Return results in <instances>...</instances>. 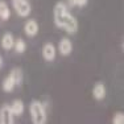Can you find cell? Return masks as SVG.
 Instances as JSON below:
<instances>
[{
    "label": "cell",
    "instance_id": "6da1fadb",
    "mask_svg": "<svg viewBox=\"0 0 124 124\" xmlns=\"http://www.w3.org/2000/svg\"><path fill=\"white\" fill-rule=\"evenodd\" d=\"M53 19H54V24L58 28H62L67 32L69 34H74L78 32L79 24L77 19L69 12L66 4L62 1H58L54 5L53 9Z\"/></svg>",
    "mask_w": 124,
    "mask_h": 124
},
{
    "label": "cell",
    "instance_id": "e0dca14e",
    "mask_svg": "<svg viewBox=\"0 0 124 124\" xmlns=\"http://www.w3.org/2000/svg\"><path fill=\"white\" fill-rule=\"evenodd\" d=\"M3 66V58H1V55H0V67Z\"/></svg>",
    "mask_w": 124,
    "mask_h": 124
},
{
    "label": "cell",
    "instance_id": "4fadbf2b",
    "mask_svg": "<svg viewBox=\"0 0 124 124\" xmlns=\"http://www.w3.org/2000/svg\"><path fill=\"white\" fill-rule=\"evenodd\" d=\"M3 90L5 91V93H11V91H13V88H15V86H16V85H15V82H13V79L11 78L9 75L7 77V78L4 79V81H3Z\"/></svg>",
    "mask_w": 124,
    "mask_h": 124
},
{
    "label": "cell",
    "instance_id": "2e32d148",
    "mask_svg": "<svg viewBox=\"0 0 124 124\" xmlns=\"http://www.w3.org/2000/svg\"><path fill=\"white\" fill-rule=\"evenodd\" d=\"M74 1V5L77 7H85L87 4V0H73Z\"/></svg>",
    "mask_w": 124,
    "mask_h": 124
},
{
    "label": "cell",
    "instance_id": "8992f818",
    "mask_svg": "<svg viewBox=\"0 0 124 124\" xmlns=\"http://www.w3.org/2000/svg\"><path fill=\"white\" fill-rule=\"evenodd\" d=\"M0 123L1 124H12L13 123V114L8 104H4L0 108Z\"/></svg>",
    "mask_w": 124,
    "mask_h": 124
},
{
    "label": "cell",
    "instance_id": "30bf717a",
    "mask_svg": "<svg viewBox=\"0 0 124 124\" xmlns=\"http://www.w3.org/2000/svg\"><path fill=\"white\" fill-rule=\"evenodd\" d=\"M13 44H15V37L12 33H5L1 37V46L4 50H11L13 49Z\"/></svg>",
    "mask_w": 124,
    "mask_h": 124
},
{
    "label": "cell",
    "instance_id": "277c9868",
    "mask_svg": "<svg viewBox=\"0 0 124 124\" xmlns=\"http://www.w3.org/2000/svg\"><path fill=\"white\" fill-rule=\"evenodd\" d=\"M55 55H57V49L53 45L52 42H46L45 45L42 46V57L45 61L52 62L55 60Z\"/></svg>",
    "mask_w": 124,
    "mask_h": 124
},
{
    "label": "cell",
    "instance_id": "7a4b0ae2",
    "mask_svg": "<svg viewBox=\"0 0 124 124\" xmlns=\"http://www.w3.org/2000/svg\"><path fill=\"white\" fill-rule=\"evenodd\" d=\"M29 112H31L32 122L34 124H45L46 120H48L45 106L37 99L31 102V104H29Z\"/></svg>",
    "mask_w": 124,
    "mask_h": 124
},
{
    "label": "cell",
    "instance_id": "5bb4252c",
    "mask_svg": "<svg viewBox=\"0 0 124 124\" xmlns=\"http://www.w3.org/2000/svg\"><path fill=\"white\" fill-rule=\"evenodd\" d=\"M13 49L16 50L17 53H24L26 50V42L23 40V38H17V40H15Z\"/></svg>",
    "mask_w": 124,
    "mask_h": 124
},
{
    "label": "cell",
    "instance_id": "9a60e30c",
    "mask_svg": "<svg viewBox=\"0 0 124 124\" xmlns=\"http://www.w3.org/2000/svg\"><path fill=\"white\" fill-rule=\"evenodd\" d=\"M112 123H114V124H123L124 123L123 112H117V114H115L114 119H112Z\"/></svg>",
    "mask_w": 124,
    "mask_h": 124
},
{
    "label": "cell",
    "instance_id": "52a82bcc",
    "mask_svg": "<svg viewBox=\"0 0 124 124\" xmlns=\"http://www.w3.org/2000/svg\"><path fill=\"white\" fill-rule=\"evenodd\" d=\"M24 32L28 37H34L38 33V23L36 20H28L24 25Z\"/></svg>",
    "mask_w": 124,
    "mask_h": 124
},
{
    "label": "cell",
    "instance_id": "9c48e42d",
    "mask_svg": "<svg viewBox=\"0 0 124 124\" xmlns=\"http://www.w3.org/2000/svg\"><path fill=\"white\" fill-rule=\"evenodd\" d=\"M9 108H11V111H12L13 116H20V115H23V112H24V103L20 99H16L12 102V104H9Z\"/></svg>",
    "mask_w": 124,
    "mask_h": 124
},
{
    "label": "cell",
    "instance_id": "3957f363",
    "mask_svg": "<svg viewBox=\"0 0 124 124\" xmlns=\"http://www.w3.org/2000/svg\"><path fill=\"white\" fill-rule=\"evenodd\" d=\"M12 7L20 17H28L32 11L28 0H12Z\"/></svg>",
    "mask_w": 124,
    "mask_h": 124
},
{
    "label": "cell",
    "instance_id": "7c38bea8",
    "mask_svg": "<svg viewBox=\"0 0 124 124\" xmlns=\"http://www.w3.org/2000/svg\"><path fill=\"white\" fill-rule=\"evenodd\" d=\"M9 17H11L9 7L7 5V3L0 1V19L1 20H8Z\"/></svg>",
    "mask_w": 124,
    "mask_h": 124
},
{
    "label": "cell",
    "instance_id": "ba28073f",
    "mask_svg": "<svg viewBox=\"0 0 124 124\" xmlns=\"http://www.w3.org/2000/svg\"><path fill=\"white\" fill-rule=\"evenodd\" d=\"M93 96L96 100L104 99V96H106V86L102 83V82H98V83L94 86V88H93Z\"/></svg>",
    "mask_w": 124,
    "mask_h": 124
},
{
    "label": "cell",
    "instance_id": "8fae6325",
    "mask_svg": "<svg viewBox=\"0 0 124 124\" xmlns=\"http://www.w3.org/2000/svg\"><path fill=\"white\" fill-rule=\"evenodd\" d=\"M9 77L13 79V82H15L16 86H20V85L23 83V71L19 69V67L12 69V71L9 73Z\"/></svg>",
    "mask_w": 124,
    "mask_h": 124
},
{
    "label": "cell",
    "instance_id": "5b68a950",
    "mask_svg": "<svg viewBox=\"0 0 124 124\" xmlns=\"http://www.w3.org/2000/svg\"><path fill=\"white\" fill-rule=\"evenodd\" d=\"M58 52H60V54L63 55V57L69 55L70 53L73 52V42L70 41V38H67V37L61 38L60 44H58Z\"/></svg>",
    "mask_w": 124,
    "mask_h": 124
}]
</instances>
